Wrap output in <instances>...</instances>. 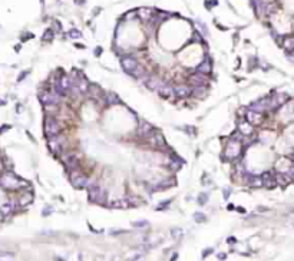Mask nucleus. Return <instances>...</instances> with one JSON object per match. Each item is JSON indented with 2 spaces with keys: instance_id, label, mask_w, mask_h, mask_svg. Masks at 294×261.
Returning <instances> with one entry per match:
<instances>
[{
  "instance_id": "nucleus-1",
  "label": "nucleus",
  "mask_w": 294,
  "mask_h": 261,
  "mask_svg": "<svg viewBox=\"0 0 294 261\" xmlns=\"http://www.w3.org/2000/svg\"><path fill=\"white\" fill-rule=\"evenodd\" d=\"M0 184L3 185V188L6 190H19L22 185H27L26 181L19 179L17 176L12 174V172H6L5 175L0 178Z\"/></svg>"
},
{
  "instance_id": "nucleus-2",
  "label": "nucleus",
  "mask_w": 294,
  "mask_h": 261,
  "mask_svg": "<svg viewBox=\"0 0 294 261\" xmlns=\"http://www.w3.org/2000/svg\"><path fill=\"white\" fill-rule=\"evenodd\" d=\"M45 132H46V135H48L49 138L55 136V135H57V133L60 132V125H59V122L55 121L50 115H48V118L45 121Z\"/></svg>"
},
{
  "instance_id": "nucleus-3",
  "label": "nucleus",
  "mask_w": 294,
  "mask_h": 261,
  "mask_svg": "<svg viewBox=\"0 0 294 261\" xmlns=\"http://www.w3.org/2000/svg\"><path fill=\"white\" fill-rule=\"evenodd\" d=\"M89 199L93 202H103L105 201V191L99 187H89Z\"/></svg>"
},
{
  "instance_id": "nucleus-4",
  "label": "nucleus",
  "mask_w": 294,
  "mask_h": 261,
  "mask_svg": "<svg viewBox=\"0 0 294 261\" xmlns=\"http://www.w3.org/2000/svg\"><path fill=\"white\" fill-rule=\"evenodd\" d=\"M190 82L195 86H202V85H207V83H208V78H207L205 73H199V72H197L195 75H192L190 78Z\"/></svg>"
},
{
  "instance_id": "nucleus-5",
  "label": "nucleus",
  "mask_w": 294,
  "mask_h": 261,
  "mask_svg": "<svg viewBox=\"0 0 294 261\" xmlns=\"http://www.w3.org/2000/svg\"><path fill=\"white\" fill-rule=\"evenodd\" d=\"M247 122H250L251 125H258L263 122V115L261 112H256V111L250 109L247 112Z\"/></svg>"
},
{
  "instance_id": "nucleus-6",
  "label": "nucleus",
  "mask_w": 294,
  "mask_h": 261,
  "mask_svg": "<svg viewBox=\"0 0 294 261\" xmlns=\"http://www.w3.org/2000/svg\"><path fill=\"white\" fill-rule=\"evenodd\" d=\"M122 67H123V71H126V72H133L135 69L138 67V62H136V59H133V57H123L122 59Z\"/></svg>"
},
{
  "instance_id": "nucleus-7",
  "label": "nucleus",
  "mask_w": 294,
  "mask_h": 261,
  "mask_svg": "<svg viewBox=\"0 0 294 261\" xmlns=\"http://www.w3.org/2000/svg\"><path fill=\"white\" fill-rule=\"evenodd\" d=\"M238 154H240V145L238 142H230L227 145V149H225V155H227L230 159H233V158L238 157Z\"/></svg>"
},
{
  "instance_id": "nucleus-8",
  "label": "nucleus",
  "mask_w": 294,
  "mask_h": 261,
  "mask_svg": "<svg viewBox=\"0 0 294 261\" xmlns=\"http://www.w3.org/2000/svg\"><path fill=\"white\" fill-rule=\"evenodd\" d=\"M72 184H73V187H76V188H88V187L90 185V181L88 176L81 174L79 176H76V178L72 179Z\"/></svg>"
},
{
  "instance_id": "nucleus-9",
  "label": "nucleus",
  "mask_w": 294,
  "mask_h": 261,
  "mask_svg": "<svg viewBox=\"0 0 294 261\" xmlns=\"http://www.w3.org/2000/svg\"><path fill=\"white\" fill-rule=\"evenodd\" d=\"M191 88L187 85H178L176 88H174V93L180 98H187V96L191 95Z\"/></svg>"
},
{
  "instance_id": "nucleus-10",
  "label": "nucleus",
  "mask_w": 294,
  "mask_h": 261,
  "mask_svg": "<svg viewBox=\"0 0 294 261\" xmlns=\"http://www.w3.org/2000/svg\"><path fill=\"white\" fill-rule=\"evenodd\" d=\"M263 187H266V188H268V190H273L275 185H277V182H275V178H273V176L268 174V172H266V174H263Z\"/></svg>"
},
{
  "instance_id": "nucleus-11",
  "label": "nucleus",
  "mask_w": 294,
  "mask_h": 261,
  "mask_svg": "<svg viewBox=\"0 0 294 261\" xmlns=\"http://www.w3.org/2000/svg\"><path fill=\"white\" fill-rule=\"evenodd\" d=\"M157 90H158V93L161 96H164V98H171V96L174 95V89H172L169 85H164V83H162L161 86L157 88Z\"/></svg>"
},
{
  "instance_id": "nucleus-12",
  "label": "nucleus",
  "mask_w": 294,
  "mask_h": 261,
  "mask_svg": "<svg viewBox=\"0 0 294 261\" xmlns=\"http://www.w3.org/2000/svg\"><path fill=\"white\" fill-rule=\"evenodd\" d=\"M138 133L141 135V136H151L152 133H154V126L151 124H147V122H143L141 125V128L138 129Z\"/></svg>"
},
{
  "instance_id": "nucleus-13",
  "label": "nucleus",
  "mask_w": 294,
  "mask_h": 261,
  "mask_svg": "<svg viewBox=\"0 0 294 261\" xmlns=\"http://www.w3.org/2000/svg\"><path fill=\"white\" fill-rule=\"evenodd\" d=\"M275 182H277V185H280V187H287L290 182H291V178H290L289 174H277Z\"/></svg>"
},
{
  "instance_id": "nucleus-14",
  "label": "nucleus",
  "mask_w": 294,
  "mask_h": 261,
  "mask_svg": "<svg viewBox=\"0 0 294 261\" xmlns=\"http://www.w3.org/2000/svg\"><path fill=\"white\" fill-rule=\"evenodd\" d=\"M238 129H240V132H241L244 136H248V135L252 133V125L250 124V122H241V124L238 125Z\"/></svg>"
},
{
  "instance_id": "nucleus-15",
  "label": "nucleus",
  "mask_w": 294,
  "mask_h": 261,
  "mask_svg": "<svg viewBox=\"0 0 294 261\" xmlns=\"http://www.w3.org/2000/svg\"><path fill=\"white\" fill-rule=\"evenodd\" d=\"M211 71H212V66H211V62H201L198 65V67H197V72H199V73H205V75H208V73H211Z\"/></svg>"
},
{
  "instance_id": "nucleus-16",
  "label": "nucleus",
  "mask_w": 294,
  "mask_h": 261,
  "mask_svg": "<svg viewBox=\"0 0 294 261\" xmlns=\"http://www.w3.org/2000/svg\"><path fill=\"white\" fill-rule=\"evenodd\" d=\"M152 143L157 145V147H164L165 145V139L162 136L161 132H154V136H152Z\"/></svg>"
},
{
  "instance_id": "nucleus-17",
  "label": "nucleus",
  "mask_w": 294,
  "mask_h": 261,
  "mask_svg": "<svg viewBox=\"0 0 294 261\" xmlns=\"http://www.w3.org/2000/svg\"><path fill=\"white\" fill-rule=\"evenodd\" d=\"M191 93L194 96H197V98H204L205 95H207V89L204 88V85L202 86H195L194 89L191 90Z\"/></svg>"
},
{
  "instance_id": "nucleus-18",
  "label": "nucleus",
  "mask_w": 294,
  "mask_h": 261,
  "mask_svg": "<svg viewBox=\"0 0 294 261\" xmlns=\"http://www.w3.org/2000/svg\"><path fill=\"white\" fill-rule=\"evenodd\" d=\"M59 86H60V89L62 90H67V89H71L72 88V81H71V78L69 76H63L60 79V83H59Z\"/></svg>"
},
{
  "instance_id": "nucleus-19",
  "label": "nucleus",
  "mask_w": 294,
  "mask_h": 261,
  "mask_svg": "<svg viewBox=\"0 0 294 261\" xmlns=\"http://www.w3.org/2000/svg\"><path fill=\"white\" fill-rule=\"evenodd\" d=\"M32 199H33V197H32V194H23L22 197H20L19 199V205L20 207H26V205H29L30 202H32Z\"/></svg>"
},
{
  "instance_id": "nucleus-20",
  "label": "nucleus",
  "mask_w": 294,
  "mask_h": 261,
  "mask_svg": "<svg viewBox=\"0 0 294 261\" xmlns=\"http://www.w3.org/2000/svg\"><path fill=\"white\" fill-rule=\"evenodd\" d=\"M248 184H250L251 188H261L263 187V178L261 176H252Z\"/></svg>"
},
{
  "instance_id": "nucleus-21",
  "label": "nucleus",
  "mask_w": 294,
  "mask_h": 261,
  "mask_svg": "<svg viewBox=\"0 0 294 261\" xmlns=\"http://www.w3.org/2000/svg\"><path fill=\"white\" fill-rule=\"evenodd\" d=\"M147 85L149 86V88H152V89H157L158 86L162 85V82H161V79H158V78H149L147 81Z\"/></svg>"
},
{
  "instance_id": "nucleus-22",
  "label": "nucleus",
  "mask_w": 294,
  "mask_h": 261,
  "mask_svg": "<svg viewBox=\"0 0 294 261\" xmlns=\"http://www.w3.org/2000/svg\"><path fill=\"white\" fill-rule=\"evenodd\" d=\"M65 164H66V168L69 169V171H72V169H76V168H78V165H79V164H78V158H76V157H72L71 159H69L67 162H65Z\"/></svg>"
},
{
  "instance_id": "nucleus-23",
  "label": "nucleus",
  "mask_w": 294,
  "mask_h": 261,
  "mask_svg": "<svg viewBox=\"0 0 294 261\" xmlns=\"http://www.w3.org/2000/svg\"><path fill=\"white\" fill-rule=\"evenodd\" d=\"M283 46H284V49H287V50H294V38H287L284 39V43H283Z\"/></svg>"
},
{
  "instance_id": "nucleus-24",
  "label": "nucleus",
  "mask_w": 294,
  "mask_h": 261,
  "mask_svg": "<svg viewBox=\"0 0 294 261\" xmlns=\"http://www.w3.org/2000/svg\"><path fill=\"white\" fill-rule=\"evenodd\" d=\"M78 88H79V92H82V93H86V92L89 90V85H88V82H86L85 79H82V81L79 82Z\"/></svg>"
},
{
  "instance_id": "nucleus-25",
  "label": "nucleus",
  "mask_w": 294,
  "mask_h": 261,
  "mask_svg": "<svg viewBox=\"0 0 294 261\" xmlns=\"http://www.w3.org/2000/svg\"><path fill=\"white\" fill-rule=\"evenodd\" d=\"M40 102L48 105L49 102H50V92H43V93H40Z\"/></svg>"
},
{
  "instance_id": "nucleus-26",
  "label": "nucleus",
  "mask_w": 294,
  "mask_h": 261,
  "mask_svg": "<svg viewBox=\"0 0 294 261\" xmlns=\"http://www.w3.org/2000/svg\"><path fill=\"white\" fill-rule=\"evenodd\" d=\"M108 103H111V105L119 103V98L115 95V93H111V95L108 96Z\"/></svg>"
},
{
  "instance_id": "nucleus-27",
  "label": "nucleus",
  "mask_w": 294,
  "mask_h": 261,
  "mask_svg": "<svg viewBox=\"0 0 294 261\" xmlns=\"http://www.w3.org/2000/svg\"><path fill=\"white\" fill-rule=\"evenodd\" d=\"M52 38H53V32L52 30H46V33L43 34V40H46V42H49V40H52Z\"/></svg>"
},
{
  "instance_id": "nucleus-28",
  "label": "nucleus",
  "mask_w": 294,
  "mask_h": 261,
  "mask_svg": "<svg viewBox=\"0 0 294 261\" xmlns=\"http://www.w3.org/2000/svg\"><path fill=\"white\" fill-rule=\"evenodd\" d=\"M169 166H171V169L176 171V169H180L181 164H180V162H176V161H174V162H171V164H169Z\"/></svg>"
},
{
  "instance_id": "nucleus-29",
  "label": "nucleus",
  "mask_w": 294,
  "mask_h": 261,
  "mask_svg": "<svg viewBox=\"0 0 294 261\" xmlns=\"http://www.w3.org/2000/svg\"><path fill=\"white\" fill-rule=\"evenodd\" d=\"M72 157H75V155H73L72 152H69V154H66V155H63V157H62V159H63V162H67Z\"/></svg>"
},
{
  "instance_id": "nucleus-30",
  "label": "nucleus",
  "mask_w": 294,
  "mask_h": 261,
  "mask_svg": "<svg viewBox=\"0 0 294 261\" xmlns=\"http://www.w3.org/2000/svg\"><path fill=\"white\" fill-rule=\"evenodd\" d=\"M71 36H72L73 39H78V38H81V33H79L78 30H75V29H73V30L71 32Z\"/></svg>"
},
{
  "instance_id": "nucleus-31",
  "label": "nucleus",
  "mask_w": 294,
  "mask_h": 261,
  "mask_svg": "<svg viewBox=\"0 0 294 261\" xmlns=\"http://www.w3.org/2000/svg\"><path fill=\"white\" fill-rule=\"evenodd\" d=\"M194 40L195 42H201V36L198 33H194Z\"/></svg>"
},
{
  "instance_id": "nucleus-32",
  "label": "nucleus",
  "mask_w": 294,
  "mask_h": 261,
  "mask_svg": "<svg viewBox=\"0 0 294 261\" xmlns=\"http://www.w3.org/2000/svg\"><path fill=\"white\" fill-rule=\"evenodd\" d=\"M135 227H143L145 225V221H139V223H136V224H133Z\"/></svg>"
},
{
  "instance_id": "nucleus-33",
  "label": "nucleus",
  "mask_w": 294,
  "mask_h": 261,
  "mask_svg": "<svg viewBox=\"0 0 294 261\" xmlns=\"http://www.w3.org/2000/svg\"><path fill=\"white\" fill-rule=\"evenodd\" d=\"M3 168H5V166H3V162H2V161H0V172H2V171H3Z\"/></svg>"
},
{
  "instance_id": "nucleus-34",
  "label": "nucleus",
  "mask_w": 294,
  "mask_h": 261,
  "mask_svg": "<svg viewBox=\"0 0 294 261\" xmlns=\"http://www.w3.org/2000/svg\"><path fill=\"white\" fill-rule=\"evenodd\" d=\"M293 166H294V161H293Z\"/></svg>"
}]
</instances>
